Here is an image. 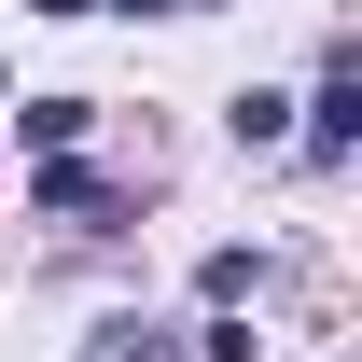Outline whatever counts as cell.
<instances>
[{"label":"cell","mask_w":362,"mask_h":362,"mask_svg":"<svg viewBox=\"0 0 362 362\" xmlns=\"http://www.w3.org/2000/svg\"><path fill=\"white\" fill-rule=\"evenodd\" d=\"M362 139V56H334V84L307 98V153H349Z\"/></svg>","instance_id":"obj_1"},{"label":"cell","mask_w":362,"mask_h":362,"mask_svg":"<svg viewBox=\"0 0 362 362\" xmlns=\"http://www.w3.org/2000/svg\"><path fill=\"white\" fill-rule=\"evenodd\" d=\"M28 195H42L56 223H98V209H112V181H98V168H70V153H42V181H28Z\"/></svg>","instance_id":"obj_2"},{"label":"cell","mask_w":362,"mask_h":362,"mask_svg":"<svg viewBox=\"0 0 362 362\" xmlns=\"http://www.w3.org/2000/svg\"><path fill=\"white\" fill-rule=\"evenodd\" d=\"M14 126H28V153H70V139H84V98H28Z\"/></svg>","instance_id":"obj_3"},{"label":"cell","mask_w":362,"mask_h":362,"mask_svg":"<svg viewBox=\"0 0 362 362\" xmlns=\"http://www.w3.org/2000/svg\"><path fill=\"white\" fill-rule=\"evenodd\" d=\"M98 362H181V349H153L139 320H112V334H98Z\"/></svg>","instance_id":"obj_4"},{"label":"cell","mask_w":362,"mask_h":362,"mask_svg":"<svg viewBox=\"0 0 362 362\" xmlns=\"http://www.w3.org/2000/svg\"><path fill=\"white\" fill-rule=\"evenodd\" d=\"M42 14H98V0H42Z\"/></svg>","instance_id":"obj_5"}]
</instances>
